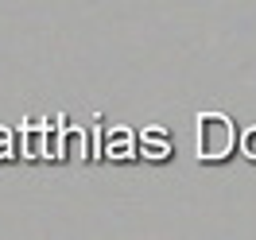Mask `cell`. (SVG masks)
Segmentation results:
<instances>
[{
    "label": "cell",
    "mask_w": 256,
    "mask_h": 240,
    "mask_svg": "<svg viewBox=\"0 0 256 240\" xmlns=\"http://www.w3.org/2000/svg\"><path fill=\"white\" fill-rule=\"evenodd\" d=\"M198 124H194V155L202 163H222L233 155V147H237V128H233V120L225 116V112H198L194 116Z\"/></svg>",
    "instance_id": "1"
},
{
    "label": "cell",
    "mask_w": 256,
    "mask_h": 240,
    "mask_svg": "<svg viewBox=\"0 0 256 240\" xmlns=\"http://www.w3.org/2000/svg\"><path fill=\"white\" fill-rule=\"evenodd\" d=\"M136 155H144V159H152V163H167L171 159V136L163 128H144L140 132V140H136Z\"/></svg>",
    "instance_id": "2"
},
{
    "label": "cell",
    "mask_w": 256,
    "mask_h": 240,
    "mask_svg": "<svg viewBox=\"0 0 256 240\" xmlns=\"http://www.w3.org/2000/svg\"><path fill=\"white\" fill-rule=\"evenodd\" d=\"M109 159H116V163H124V159H136V136L128 128H112L109 132V140H105V147H101Z\"/></svg>",
    "instance_id": "3"
},
{
    "label": "cell",
    "mask_w": 256,
    "mask_h": 240,
    "mask_svg": "<svg viewBox=\"0 0 256 240\" xmlns=\"http://www.w3.org/2000/svg\"><path fill=\"white\" fill-rule=\"evenodd\" d=\"M58 159H74V163H86L90 159V151H86V132L70 128L62 136V151H58Z\"/></svg>",
    "instance_id": "4"
},
{
    "label": "cell",
    "mask_w": 256,
    "mask_h": 240,
    "mask_svg": "<svg viewBox=\"0 0 256 240\" xmlns=\"http://www.w3.org/2000/svg\"><path fill=\"white\" fill-rule=\"evenodd\" d=\"M240 147H244V159H248V163H256V128H248V132H244Z\"/></svg>",
    "instance_id": "5"
},
{
    "label": "cell",
    "mask_w": 256,
    "mask_h": 240,
    "mask_svg": "<svg viewBox=\"0 0 256 240\" xmlns=\"http://www.w3.org/2000/svg\"><path fill=\"white\" fill-rule=\"evenodd\" d=\"M0 159H12V136L0 132Z\"/></svg>",
    "instance_id": "6"
}]
</instances>
